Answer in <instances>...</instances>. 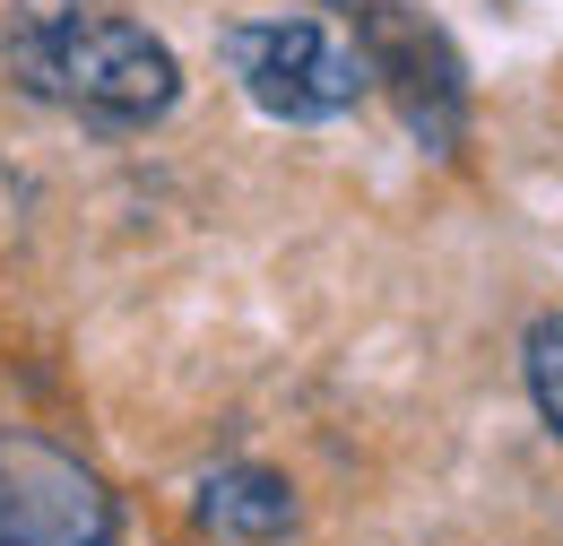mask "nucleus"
Masks as SVG:
<instances>
[{
	"mask_svg": "<svg viewBox=\"0 0 563 546\" xmlns=\"http://www.w3.org/2000/svg\"><path fill=\"white\" fill-rule=\"evenodd\" d=\"M0 62L35 105H62L104 131H140L156 113H174V96H183L174 53L113 0H9Z\"/></svg>",
	"mask_w": 563,
	"mask_h": 546,
	"instance_id": "obj_1",
	"label": "nucleus"
},
{
	"mask_svg": "<svg viewBox=\"0 0 563 546\" xmlns=\"http://www.w3.org/2000/svg\"><path fill=\"white\" fill-rule=\"evenodd\" d=\"M217 53H225L234 87H243L269 122H339V113L364 105V87H373L355 35L339 18H312V9L234 18V26L217 35Z\"/></svg>",
	"mask_w": 563,
	"mask_h": 546,
	"instance_id": "obj_2",
	"label": "nucleus"
},
{
	"mask_svg": "<svg viewBox=\"0 0 563 546\" xmlns=\"http://www.w3.org/2000/svg\"><path fill=\"white\" fill-rule=\"evenodd\" d=\"M0 546H122V512L78 451L0 425Z\"/></svg>",
	"mask_w": 563,
	"mask_h": 546,
	"instance_id": "obj_3",
	"label": "nucleus"
},
{
	"mask_svg": "<svg viewBox=\"0 0 563 546\" xmlns=\"http://www.w3.org/2000/svg\"><path fill=\"white\" fill-rule=\"evenodd\" d=\"M321 9L355 35L364 69L399 96L408 131H417L424 148H451V139H460V105H468V87H460L451 44L424 26V9H408V0H321Z\"/></svg>",
	"mask_w": 563,
	"mask_h": 546,
	"instance_id": "obj_4",
	"label": "nucleus"
},
{
	"mask_svg": "<svg viewBox=\"0 0 563 546\" xmlns=\"http://www.w3.org/2000/svg\"><path fill=\"white\" fill-rule=\"evenodd\" d=\"M200 521L217 538H243V546H269L295 529V485L278 469H217L200 485Z\"/></svg>",
	"mask_w": 563,
	"mask_h": 546,
	"instance_id": "obj_5",
	"label": "nucleus"
},
{
	"mask_svg": "<svg viewBox=\"0 0 563 546\" xmlns=\"http://www.w3.org/2000/svg\"><path fill=\"white\" fill-rule=\"evenodd\" d=\"M520 373H529V400H538V416H547V434L563 443V313L529 321V339H520Z\"/></svg>",
	"mask_w": 563,
	"mask_h": 546,
	"instance_id": "obj_6",
	"label": "nucleus"
}]
</instances>
